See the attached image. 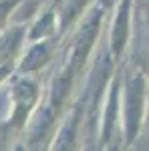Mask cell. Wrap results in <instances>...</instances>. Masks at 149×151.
<instances>
[{"label": "cell", "mask_w": 149, "mask_h": 151, "mask_svg": "<svg viewBox=\"0 0 149 151\" xmlns=\"http://www.w3.org/2000/svg\"><path fill=\"white\" fill-rule=\"evenodd\" d=\"M115 0H99V6L101 8H109V6H113Z\"/></svg>", "instance_id": "cell-12"}, {"label": "cell", "mask_w": 149, "mask_h": 151, "mask_svg": "<svg viewBox=\"0 0 149 151\" xmlns=\"http://www.w3.org/2000/svg\"><path fill=\"white\" fill-rule=\"evenodd\" d=\"M16 2L18 0H0V30L10 24V16H12V10L16 6Z\"/></svg>", "instance_id": "cell-10"}, {"label": "cell", "mask_w": 149, "mask_h": 151, "mask_svg": "<svg viewBox=\"0 0 149 151\" xmlns=\"http://www.w3.org/2000/svg\"><path fill=\"white\" fill-rule=\"evenodd\" d=\"M50 36H60L58 35V20H57L55 4L40 10L26 24V38L28 40H40V38H50Z\"/></svg>", "instance_id": "cell-6"}, {"label": "cell", "mask_w": 149, "mask_h": 151, "mask_svg": "<svg viewBox=\"0 0 149 151\" xmlns=\"http://www.w3.org/2000/svg\"><path fill=\"white\" fill-rule=\"evenodd\" d=\"M89 0H57L55 10H57V20H58V35H67L75 22L83 16L87 10Z\"/></svg>", "instance_id": "cell-7"}, {"label": "cell", "mask_w": 149, "mask_h": 151, "mask_svg": "<svg viewBox=\"0 0 149 151\" xmlns=\"http://www.w3.org/2000/svg\"><path fill=\"white\" fill-rule=\"evenodd\" d=\"M12 70H14L12 67H0V85L6 81L8 77H10V73H12Z\"/></svg>", "instance_id": "cell-11"}, {"label": "cell", "mask_w": 149, "mask_h": 151, "mask_svg": "<svg viewBox=\"0 0 149 151\" xmlns=\"http://www.w3.org/2000/svg\"><path fill=\"white\" fill-rule=\"evenodd\" d=\"M58 45H60V36L28 40L16 60V65H14V73L28 75V77H40L53 65Z\"/></svg>", "instance_id": "cell-3"}, {"label": "cell", "mask_w": 149, "mask_h": 151, "mask_svg": "<svg viewBox=\"0 0 149 151\" xmlns=\"http://www.w3.org/2000/svg\"><path fill=\"white\" fill-rule=\"evenodd\" d=\"M4 85H6V91H8L6 133L12 141V147H16L32 111L40 103V97L45 93V89H42V83L38 81V77L18 75L14 70L4 81Z\"/></svg>", "instance_id": "cell-1"}, {"label": "cell", "mask_w": 149, "mask_h": 151, "mask_svg": "<svg viewBox=\"0 0 149 151\" xmlns=\"http://www.w3.org/2000/svg\"><path fill=\"white\" fill-rule=\"evenodd\" d=\"M127 20H129V8H127V2H125V6L119 8L113 20V28H111V50L115 55H119L123 50V45H125V38H127Z\"/></svg>", "instance_id": "cell-9"}, {"label": "cell", "mask_w": 149, "mask_h": 151, "mask_svg": "<svg viewBox=\"0 0 149 151\" xmlns=\"http://www.w3.org/2000/svg\"><path fill=\"white\" fill-rule=\"evenodd\" d=\"M101 18H103V8L97 6L91 8V12L83 14L79 18V24L75 26V30H71L69 47L63 58V67H67L71 73L79 75L81 69L87 65V60L91 57V50L95 47V40L101 28Z\"/></svg>", "instance_id": "cell-2"}, {"label": "cell", "mask_w": 149, "mask_h": 151, "mask_svg": "<svg viewBox=\"0 0 149 151\" xmlns=\"http://www.w3.org/2000/svg\"><path fill=\"white\" fill-rule=\"evenodd\" d=\"M26 42H28L26 24L10 22L6 28H2L0 30V67H12L14 69Z\"/></svg>", "instance_id": "cell-5"}, {"label": "cell", "mask_w": 149, "mask_h": 151, "mask_svg": "<svg viewBox=\"0 0 149 151\" xmlns=\"http://www.w3.org/2000/svg\"><path fill=\"white\" fill-rule=\"evenodd\" d=\"M85 113H87V105L83 99H77L73 109L67 115L60 117L58 121V129L53 139V149H73L79 141V133L83 131V121H85Z\"/></svg>", "instance_id": "cell-4"}, {"label": "cell", "mask_w": 149, "mask_h": 151, "mask_svg": "<svg viewBox=\"0 0 149 151\" xmlns=\"http://www.w3.org/2000/svg\"><path fill=\"white\" fill-rule=\"evenodd\" d=\"M141 83L137 81V77H133L131 81H127L125 87V121L129 135H133L137 131V121H139V103H141V93H139Z\"/></svg>", "instance_id": "cell-8"}]
</instances>
